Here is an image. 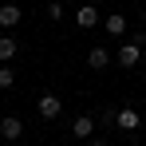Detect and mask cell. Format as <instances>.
<instances>
[{"mask_svg": "<svg viewBox=\"0 0 146 146\" xmlns=\"http://www.w3.org/2000/svg\"><path fill=\"white\" fill-rule=\"evenodd\" d=\"M115 126H119L122 134H134V130L142 126V115H138L134 107H119V111H115Z\"/></svg>", "mask_w": 146, "mask_h": 146, "instance_id": "cell-1", "label": "cell"}, {"mask_svg": "<svg viewBox=\"0 0 146 146\" xmlns=\"http://www.w3.org/2000/svg\"><path fill=\"white\" fill-rule=\"evenodd\" d=\"M138 59H142V44H138V40H130V44L119 48V67H122V71L138 67Z\"/></svg>", "mask_w": 146, "mask_h": 146, "instance_id": "cell-2", "label": "cell"}, {"mask_svg": "<svg viewBox=\"0 0 146 146\" xmlns=\"http://www.w3.org/2000/svg\"><path fill=\"white\" fill-rule=\"evenodd\" d=\"M0 138H4V142H20V138H24V122L16 119V115L0 119Z\"/></svg>", "mask_w": 146, "mask_h": 146, "instance_id": "cell-3", "label": "cell"}, {"mask_svg": "<svg viewBox=\"0 0 146 146\" xmlns=\"http://www.w3.org/2000/svg\"><path fill=\"white\" fill-rule=\"evenodd\" d=\"M36 111H40V115H44V119H59V115H63V103H59V95H40V103H36Z\"/></svg>", "mask_w": 146, "mask_h": 146, "instance_id": "cell-4", "label": "cell"}, {"mask_svg": "<svg viewBox=\"0 0 146 146\" xmlns=\"http://www.w3.org/2000/svg\"><path fill=\"white\" fill-rule=\"evenodd\" d=\"M71 134L75 138H91V134H95V119H91V115H75L71 119Z\"/></svg>", "mask_w": 146, "mask_h": 146, "instance_id": "cell-5", "label": "cell"}, {"mask_svg": "<svg viewBox=\"0 0 146 146\" xmlns=\"http://www.w3.org/2000/svg\"><path fill=\"white\" fill-rule=\"evenodd\" d=\"M20 8H16V0H8V4H0V28H16L20 24Z\"/></svg>", "mask_w": 146, "mask_h": 146, "instance_id": "cell-6", "label": "cell"}, {"mask_svg": "<svg viewBox=\"0 0 146 146\" xmlns=\"http://www.w3.org/2000/svg\"><path fill=\"white\" fill-rule=\"evenodd\" d=\"M107 63H111V51H107V48H99V44H95V48L87 51V67H91V71H103Z\"/></svg>", "mask_w": 146, "mask_h": 146, "instance_id": "cell-7", "label": "cell"}, {"mask_svg": "<svg viewBox=\"0 0 146 146\" xmlns=\"http://www.w3.org/2000/svg\"><path fill=\"white\" fill-rule=\"evenodd\" d=\"M95 20H99L95 4H83V8H75V24H79V28H95Z\"/></svg>", "mask_w": 146, "mask_h": 146, "instance_id": "cell-8", "label": "cell"}, {"mask_svg": "<svg viewBox=\"0 0 146 146\" xmlns=\"http://www.w3.org/2000/svg\"><path fill=\"white\" fill-rule=\"evenodd\" d=\"M103 28H107L111 36H122V32H126V16H122V12H111V16L103 20Z\"/></svg>", "mask_w": 146, "mask_h": 146, "instance_id": "cell-9", "label": "cell"}, {"mask_svg": "<svg viewBox=\"0 0 146 146\" xmlns=\"http://www.w3.org/2000/svg\"><path fill=\"white\" fill-rule=\"evenodd\" d=\"M16 51H20V44H16L12 36H0V63H8V59H12Z\"/></svg>", "mask_w": 146, "mask_h": 146, "instance_id": "cell-10", "label": "cell"}, {"mask_svg": "<svg viewBox=\"0 0 146 146\" xmlns=\"http://www.w3.org/2000/svg\"><path fill=\"white\" fill-rule=\"evenodd\" d=\"M12 83H16V71H12L8 63H0V91H8Z\"/></svg>", "mask_w": 146, "mask_h": 146, "instance_id": "cell-11", "label": "cell"}, {"mask_svg": "<svg viewBox=\"0 0 146 146\" xmlns=\"http://www.w3.org/2000/svg\"><path fill=\"white\" fill-rule=\"evenodd\" d=\"M44 12H48V20H63V4H59V0H51Z\"/></svg>", "mask_w": 146, "mask_h": 146, "instance_id": "cell-12", "label": "cell"}, {"mask_svg": "<svg viewBox=\"0 0 146 146\" xmlns=\"http://www.w3.org/2000/svg\"><path fill=\"white\" fill-rule=\"evenodd\" d=\"M87 146H107V142H103V138H91V142H87Z\"/></svg>", "mask_w": 146, "mask_h": 146, "instance_id": "cell-13", "label": "cell"}]
</instances>
